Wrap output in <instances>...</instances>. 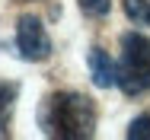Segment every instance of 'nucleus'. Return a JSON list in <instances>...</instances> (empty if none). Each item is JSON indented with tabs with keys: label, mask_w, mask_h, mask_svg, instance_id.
<instances>
[{
	"label": "nucleus",
	"mask_w": 150,
	"mask_h": 140,
	"mask_svg": "<svg viewBox=\"0 0 150 140\" xmlns=\"http://www.w3.org/2000/svg\"><path fill=\"white\" fill-rule=\"evenodd\" d=\"M42 127L48 137L86 140L96 134V105L80 92H54L42 105Z\"/></svg>",
	"instance_id": "f257e3e1"
},
{
	"label": "nucleus",
	"mask_w": 150,
	"mask_h": 140,
	"mask_svg": "<svg viewBox=\"0 0 150 140\" xmlns=\"http://www.w3.org/2000/svg\"><path fill=\"white\" fill-rule=\"evenodd\" d=\"M118 89L125 96H144L150 89V38L141 32L121 35Z\"/></svg>",
	"instance_id": "f03ea898"
},
{
	"label": "nucleus",
	"mask_w": 150,
	"mask_h": 140,
	"mask_svg": "<svg viewBox=\"0 0 150 140\" xmlns=\"http://www.w3.org/2000/svg\"><path fill=\"white\" fill-rule=\"evenodd\" d=\"M16 48L26 61H45L51 54V38L42 26V19L35 16H23L16 23Z\"/></svg>",
	"instance_id": "7ed1b4c3"
},
{
	"label": "nucleus",
	"mask_w": 150,
	"mask_h": 140,
	"mask_svg": "<svg viewBox=\"0 0 150 140\" xmlns=\"http://www.w3.org/2000/svg\"><path fill=\"white\" fill-rule=\"evenodd\" d=\"M86 64H90V77H93V83L99 86V89L118 86V67H115V61L109 57V51L93 48L90 54H86Z\"/></svg>",
	"instance_id": "20e7f679"
},
{
	"label": "nucleus",
	"mask_w": 150,
	"mask_h": 140,
	"mask_svg": "<svg viewBox=\"0 0 150 140\" xmlns=\"http://www.w3.org/2000/svg\"><path fill=\"white\" fill-rule=\"evenodd\" d=\"M16 102V86L13 83H0V137L10 131V112Z\"/></svg>",
	"instance_id": "39448f33"
},
{
	"label": "nucleus",
	"mask_w": 150,
	"mask_h": 140,
	"mask_svg": "<svg viewBox=\"0 0 150 140\" xmlns=\"http://www.w3.org/2000/svg\"><path fill=\"white\" fill-rule=\"evenodd\" d=\"M125 13L131 23L150 26V0H125Z\"/></svg>",
	"instance_id": "423d86ee"
},
{
	"label": "nucleus",
	"mask_w": 150,
	"mask_h": 140,
	"mask_svg": "<svg viewBox=\"0 0 150 140\" xmlns=\"http://www.w3.org/2000/svg\"><path fill=\"white\" fill-rule=\"evenodd\" d=\"M128 137H131V140H150V115H141V118L131 121Z\"/></svg>",
	"instance_id": "0eeeda50"
},
{
	"label": "nucleus",
	"mask_w": 150,
	"mask_h": 140,
	"mask_svg": "<svg viewBox=\"0 0 150 140\" xmlns=\"http://www.w3.org/2000/svg\"><path fill=\"white\" fill-rule=\"evenodd\" d=\"M77 3L86 16H105L112 10V0H77Z\"/></svg>",
	"instance_id": "6e6552de"
}]
</instances>
